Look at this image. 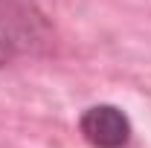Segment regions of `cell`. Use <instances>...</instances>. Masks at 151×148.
<instances>
[{
	"mask_svg": "<svg viewBox=\"0 0 151 148\" xmlns=\"http://www.w3.org/2000/svg\"><path fill=\"white\" fill-rule=\"evenodd\" d=\"M52 44V23L38 0H0V70L38 58Z\"/></svg>",
	"mask_w": 151,
	"mask_h": 148,
	"instance_id": "obj_1",
	"label": "cell"
},
{
	"mask_svg": "<svg viewBox=\"0 0 151 148\" xmlns=\"http://www.w3.org/2000/svg\"><path fill=\"white\" fill-rule=\"evenodd\" d=\"M78 131L93 148H128L134 137L128 113L116 105H93L78 116Z\"/></svg>",
	"mask_w": 151,
	"mask_h": 148,
	"instance_id": "obj_2",
	"label": "cell"
}]
</instances>
